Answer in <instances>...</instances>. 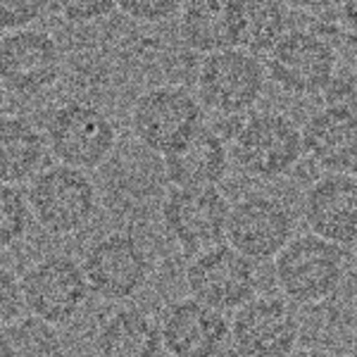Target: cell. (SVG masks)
I'll return each instance as SVG.
<instances>
[{
    "instance_id": "cell-32",
    "label": "cell",
    "mask_w": 357,
    "mask_h": 357,
    "mask_svg": "<svg viewBox=\"0 0 357 357\" xmlns=\"http://www.w3.org/2000/svg\"><path fill=\"white\" fill-rule=\"evenodd\" d=\"M348 82V91H350V98H353V102L357 105V65L353 67V72H350V77L345 79Z\"/></svg>"
},
{
    "instance_id": "cell-3",
    "label": "cell",
    "mask_w": 357,
    "mask_h": 357,
    "mask_svg": "<svg viewBox=\"0 0 357 357\" xmlns=\"http://www.w3.org/2000/svg\"><path fill=\"white\" fill-rule=\"evenodd\" d=\"M231 155L243 174L260 181H274L301 162V129L281 112L252 114L236 131Z\"/></svg>"
},
{
    "instance_id": "cell-15",
    "label": "cell",
    "mask_w": 357,
    "mask_h": 357,
    "mask_svg": "<svg viewBox=\"0 0 357 357\" xmlns=\"http://www.w3.org/2000/svg\"><path fill=\"white\" fill-rule=\"evenodd\" d=\"M303 220L310 234L336 245L357 243V176L326 172L303 195Z\"/></svg>"
},
{
    "instance_id": "cell-20",
    "label": "cell",
    "mask_w": 357,
    "mask_h": 357,
    "mask_svg": "<svg viewBox=\"0 0 357 357\" xmlns=\"http://www.w3.org/2000/svg\"><path fill=\"white\" fill-rule=\"evenodd\" d=\"M48 143L26 117H0V183H22L41 169Z\"/></svg>"
},
{
    "instance_id": "cell-28",
    "label": "cell",
    "mask_w": 357,
    "mask_h": 357,
    "mask_svg": "<svg viewBox=\"0 0 357 357\" xmlns=\"http://www.w3.org/2000/svg\"><path fill=\"white\" fill-rule=\"evenodd\" d=\"M22 307H24L22 281L10 269L0 267V331L20 319Z\"/></svg>"
},
{
    "instance_id": "cell-34",
    "label": "cell",
    "mask_w": 357,
    "mask_h": 357,
    "mask_svg": "<svg viewBox=\"0 0 357 357\" xmlns=\"http://www.w3.org/2000/svg\"><path fill=\"white\" fill-rule=\"evenodd\" d=\"M348 357H357V338L353 341V345H350V350H348Z\"/></svg>"
},
{
    "instance_id": "cell-8",
    "label": "cell",
    "mask_w": 357,
    "mask_h": 357,
    "mask_svg": "<svg viewBox=\"0 0 357 357\" xmlns=\"http://www.w3.org/2000/svg\"><path fill=\"white\" fill-rule=\"evenodd\" d=\"M338 55L331 41L307 29H289L269 50V77L291 96L324 93L336 79Z\"/></svg>"
},
{
    "instance_id": "cell-19",
    "label": "cell",
    "mask_w": 357,
    "mask_h": 357,
    "mask_svg": "<svg viewBox=\"0 0 357 357\" xmlns=\"http://www.w3.org/2000/svg\"><path fill=\"white\" fill-rule=\"evenodd\" d=\"M234 48L252 55L269 53L289 31L286 0H229Z\"/></svg>"
},
{
    "instance_id": "cell-10",
    "label": "cell",
    "mask_w": 357,
    "mask_h": 357,
    "mask_svg": "<svg viewBox=\"0 0 357 357\" xmlns=\"http://www.w3.org/2000/svg\"><path fill=\"white\" fill-rule=\"evenodd\" d=\"M231 205L217 186H174L162 203L165 229L191 255L227 238Z\"/></svg>"
},
{
    "instance_id": "cell-16",
    "label": "cell",
    "mask_w": 357,
    "mask_h": 357,
    "mask_svg": "<svg viewBox=\"0 0 357 357\" xmlns=\"http://www.w3.org/2000/svg\"><path fill=\"white\" fill-rule=\"evenodd\" d=\"M160 336L172 357H220L229 343V321L224 312L186 298L165 310Z\"/></svg>"
},
{
    "instance_id": "cell-22",
    "label": "cell",
    "mask_w": 357,
    "mask_h": 357,
    "mask_svg": "<svg viewBox=\"0 0 357 357\" xmlns=\"http://www.w3.org/2000/svg\"><path fill=\"white\" fill-rule=\"evenodd\" d=\"M178 36L200 55L234 48L229 0H183L178 10Z\"/></svg>"
},
{
    "instance_id": "cell-5",
    "label": "cell",
    "mask_w": 357,
    "mask_h": 357,
    "mask_svg": "<svg viewBox=\"0 0 357 357\" xmlns=\"http://www.w3.org/2000/svg\"><path fill=\"white\" fill-rule=\"evenodd\" d=\"M131 129L148 151L169 155L203 129V102L183 86H158L138 96Z\"/></svg>"
},
{
    "instance_id": "cell-13",
    "label": "cell",
    "mask_w": 357,
    "mask_h": 357,
    "mask_svg": "<svg viewBox=\"0 0 357 357\" xmlns=\"http://www.w3.org/2000/svg\"><path fill=\"white\" fill-rule=\"evenodd\" d=\"M60 43L41 29H20L0 36V82L17 96H38L62 77Z\"/></svg>"
},
{
    "instance_id": "cell-1",
    "label": "cell",
    "mask_w": 357,
    "mask_h": 357,
    "mask_svg": "<svg viewBox=\"0 0 357 357\" xmlns=\"http://www.w3.org/2000/svg\"><path fill=\"white\" fill-rule=\"evenodd\" d=\"M345 252L314 234L293 236L274 257V279L293 305H319L341 289Z\"/></svg>"
},
{
    "instance_id": "cell-7",
    "label": "cell",
    "mask_w": 357,
    "mask_h": 357,
    "mask_svg": "<svg viewBox=\"0 0 357 357\" xmlns=\"http://www.w3.org/2000/svg\"><path fill=\"white\" fill-rule=\"evenodd\" d=\"M186 289L191 298L217 312H236L255 296V262L231 245H212L188 262Z\"/></svg>"
},
{
    "instance_id": "cell-24",
    "label": "cell",
    "mask_w": 357,
    "mask_h": 357,
    "mask_svg": "<svg viewBox=\"0 0 357 357\" xmlns=\"http://www.w3.org/2000/svg\"><path fill=\"white\" fill-rule=\"evenodd\" d=\"M29 200L13 183H0V250L15 245L29 227Z\"/></svg>"
},
{
    "instance_id": "cell-2",
    "label": "cell",
    "mask_w": 357,
    "mask_h": 357,
    "mask_svg": "<svg viewBox=\"0 0 357 357\" xmlns=\"http://www.w3.org/2000/svg\"><path fill=\"white\" fill-rule=\"evenodd\" d=\"M26 200L45 231L69 236L82 231L96 215L98 191L84 169L55 165L31 178Z\"/></svg>"
},
{
    "instance_id": "cell-29",
    "label": "cell",
    "mask_w": 357,
    "mask_h": 357,
    "mask_svg": "<svg viewBox=\"0 0 357 357\" xmlns=\"http://www.w3.org/2000/svg\"><path fill=\"white\" fill-rule=\"evenodd\" d=\"M341 15H343V24L350 31V36L357 41V0H343L341 5Z\"/></svg>"
},
{
    "instance_id": "cell-6",
    "label": "cell",
    "mask_w": 357,
    "mask_h": 357,
    "mask_svg": "<svg viewBox=\"0 0 357 357\" xmlns=\"http://www.w3.org/2000/svg\"><path fill=\"white\" fill-rule=\"evenodd\" d=\"M298 338L301 319L284 296H252L229 324V341L238 357H286Z\"/></svg>"
},
{
    "instance_id": "cell-9",
    "label": "cell",
    "mask_w": 357,
    "mask_h": 357,
    "mask_svg": "<svg viewBox=\"0 0 357 357\" xmlns=\"http://www.w3.org/2000/svg\"><path fill=\"white\" fill-rule=\"evenodd\" d=\"M264 67L257 55L227 48L205 55L198 69V100L217 114H241L262 98Z\"/></svg>"
},
{
    "instance_id": "cell-12",
    "label": "cell",
    "mask_w": 357,
    "mask_h": 357,
    "mask_svg": "<svg viewBox=\"0 0 357 357\" xmlns=\"http://www.w3.org/2000/svg\"><path fill=\"white\" fill-rule=\"evenodd\" d=\"M84 267L67 255H48L22 279L24 307L48 324H67L89 301Z\"/></svg>"
},
{
    "instance_id": "cell-25",
    "label": "cell",
    "mask_w": 357,
    "mask_h": 357,
    "mask_svg": "<svg viewBox=\"0 0 357 357\" xmlns=\"http://www.w3.org/2000/svg\"><path fill=\"white\" fill-rule=\"evenodd\" d=\"M50 0H0V31L33 26L45 15Z\"/></svg>"
},
{
    "instance_id": "cell-21",
    "label": "cell",
    "mask_w": 357,
    "mask_h": 357,
    "mask_svg": "<svg viewBox=\"0 0 357 357\" xmlns=\"http://www.w3.org/2000/svg\"><path fill=\"white\" fill-rule=\"evenodd\" d=\"M160 353H162L160 324H155L143 310H119L107 317L98 331L100 357H160Z\"/></svg>"
},
{
    "instance_id": "cell-11",
    "label": "cell",
    "mask_w": 357,
    "mask_h": 357,
    "mask_svg": "<svg viewBox=\"0 0 357 357\" xmlns=\"http://www.w3.org/2000/svg\"><path fill=\"white\" fill-rule=\"evenodd\" d=\"M291 207L267 193H248L231 205L227 224V241L234 250L252 262L274 260L293 238Z\"/></svg>"
},
{
    "instance_id": "cell-17",
    "label": "cell",
    "mask_w": 357,
    "mask_h": 357,
    "mask_svg": "<svg viewBox=\"0 0 357 357\" xmlns=\"http://www.w3.org/2000/svg\"><path fill=\"white\" fill-rule=\"evenodd\" d=\"M303 153L326 172H350L357 167V107L326 102L310 114L301 129Z\"/></svg>"
},
{
    "instance_id": "cell-31",
    "label": "cell",
    "mask_w": 357,
    "mask_h": 357,
    "mask_svg": "<svg viewBox=\"0 0 357 357\" xmlns=\"http://www.w3.org/2000/svg\"><path fill=\"white\" fill-rule=\"evenodd\" d=\"M286 357H336L331 350H324V348H296L291 355Z\"/></svg>"
},
{
    "instance_id": "cell-18",
    "label": "cell",
    "mask_w": 357,
    "mask_h": 357,
    "mask_svg": "<svg viewBox=\"0 0 357 357\" xmlns=\"http://www.w3.org/2000/svg\"><path fill=\"white\" fill-rule=\"evenodd\" d=\"M227 143L212 129H200L174 153L165 155V174L174 186H217L229 172Z\"/></svg>"
},
{
    "instance_id": "cell-30",
    "label": "cell",
    "mask_w": 357,
    "mask_h": 357,
    "mask_svg": "<svg viewBox=\"0 0 357 357\" xmlns=\"http://www.w3.org/2000/svg\"><path fill=\"white\" fill-rule=\"evenodd\" d=\"M336 0H286L289 8L305 10V13H321V10L331 8Z\"/></svg>"
},
{
    "instance_id": "cell-14",
    "label": "cell",
    "mask_w": 357,
    "mask_h": 357,
    "mask_svg": "<svg viewBox=\"0 0 357 357\" xmlns=\"http://www.w3.org/2000/svg\"><path fill=\"white\" fill-rule=\"evenodd\" d=\"M89 289L105 301H126L146 286L151 262L134 236L107 234L89 248L84 257Z\"/></svg>"
},
{
    "instance_id": "cell-23",
    "label": "cell",
    "mask_w": 357,
    "mask_h": 357,
    "mask_svg": "<svg viewBox=\"0 0 357 357\" xmlns=\"http://www.w3.org/2000/svg\"><path fill=\"white\" fill-rule=\"evenodd\" d=\"M0 357H65V343L53 324L20 317L0 331Z\"/></svg>"
},
{
    "instance_id": "cell-26",
    "label": "cell",
    "mask_w": 357,
    "mask_h": 357,
    "mask_svg": "<svg viewBox=\"0 0 357 357\" xmlns=\"http://www.w3.org/2000/svg\"><path fill=\"white\" fill-rule=\"evenodd\" d=\"M183 0H117V8L141 24H162L178 15Z\"/></svg>"
},
{
    "instance_id": "cell-4",
    "label": "cell",
    "mask_w": 357,
    "mask_h": 357,
    "mask_svg": "<svg viewBox=\"0 0 357 357\" xmlns=\"http://www.w3.org/2000/svg\"><path fill=\"white\" fill-rule=\"evenodd\" d=\"M48 151L60 165L77 169H96L117 146V129L98 105L69 100L50 114L45 124Z\"/></svg>"
},
{
    "instance_id": "cell-33",
    "label": "cell",
    "mask_w": 357,
    "mask_h": 357,
    "mask_svg": "<svg viewBox=\"0 0 357 357\" xmlns=\"http://www.w3.org/2000/svg\"><path fill=\"white\" fill-rule=\"evenodd\" d=\"M5 86H3V82H0V110H3V105H5Z\"/></svg>"
},
{
    "instance_id": "cell-27",
    "label": "cell",
    "mask_w": 357,
    "mask_h": 357,
    "mask_svg": "<svg viewBox=\"0 0 357 357\" xmlns=\"http://www.w3.org/2000/svg\"><path fill=\"white\" fill-rule=\"evenodd\" d=\"M53 5L69 24H96L114 13L117 0H53Z\"/></svg>"
}]
</instances>
